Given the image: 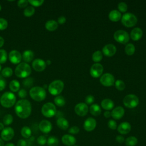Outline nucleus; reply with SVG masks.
I'll use <instances>...</instances> for the list:
<instances>
[{
    "label": "nucleus",
    "mask_w": 146,
    "mask_h": 146,
    "mask_svg": "<svg viewBox=\"0 0 146 146\" xmlns=\"http://www.w3.org/2000/svg\"><path fill=\"white\" fill-rule=\"evenodd\" d=\"M16 115L21 119L28 117L31 113V105L30 102L26 99L18 100L14 107Z\"/></svg>",
    "instance_id": "1"
},
{
    "label": "nucleus",
    "mask_w": 146,
    "mask_h": 146,
    "mask_svg": "<svg viewBox=\"0 0 146 146\" xmlns=\"http://www.w3.org/2000/svg\"><path fill=\"white\" fill-rule=\"evenodd\" d=\"M15 75L19 78H26L31 73L30 66L25 62L20 63L15 69Z\"/></svg>",
    "instance_id": "2"
},
{
    "label": "nucleus",
    "mask_w": 146,
    "mask_h": 146,
    "mask_svg": "<svg viewBox=\"0 0 146 146\" xmlns=\"http://www.w3.org/2000/svg\"><path fill=\"white\" fill-rule=\"evenodd\" d=\"M29 95L36 102H41L46 98V92L43 87L40 86H35L30 89Z\"/></svg>",
    "instance_id": "3"
},
{
    "label": "nucleus",
    "mask_w": 146,
    "mask_h": 146,
    "mask_svg": "<svg viewBox=\"0 0 146 146\" xmlns=\"http://www.w3.org/2000/svg\"><path fill=\"white\" fill-rule=\"evenodd\" d=\"M15 95L11 92H6L1 96V104L5 108H10L13 107L15 104Z\"/></svg>",
    "instance_id": "4"
},
{
    "label": "nucleus",
    "mask_w": 146,
    "mask_h": 146,
    "mask_svg": "<svg viewBox=\"0 0 146 146\" xmlns=\"http://www.w3.org/2000/svg\"><path fill=\"white\" fill-rule=\"evenodd\" d=\"M64 88V83L60 80L52 81L48 86V90L49 92L52 95H59Z\"/></svg>",
    "instance_id": "5"
},
{
    "label": "nucleus",
    "mask_w": 146,
    "mask_h": 146,
    "mask_svg": "<svg viewBox=\"0 0 146 146\" xmlns=\"http://www.w3.org/2000/svg\"><path fill=\"white\" fill-rule=\"evenodd\" d=\"M41 112L44 116L46 117H51L56 114V109L53 103L48 102L43 105L41 108Z\"/></svg>",
    "instance_id": "6"
},
{
    "label": "nucleus",
    "mask_w": 146,
    "mask_h": 146,
    "mask_svg": "<svg viewBox=\"0 0 146 146\" xmlns=\"http://www.w3.org/2000/svg\"><path fill=\"white\" fill-rule=\"evenodd\" d=\"M137 21L136 17L131 13H126L121 17V22L126 27L133 26Z\"/></svg>",
    "instance_id": "7"
},
{
    "label": "nucleus",
    "mask_w": 146,
    "mask_h": 146,
    "mask_svg": "<svg viewBox=\"0 0 146 146\" xmlns=\"http://www.w3.org/2000/svg\"><path fill=\"white\" fill-rule=\"evenodd\" d=\"M139 98L134 94H128L123 99V103L125 106L128 108H134L139 104Z\"/></svg>",
    "instance_id": "8"
},
{
    "label": "nucleus",
    "mask_w": 146,
    "mask_h": 146,
    "mask_svg": "<svg viewBox=\"0 0 146 146\" xmlns=\"http://www.w3.org/2000/svg\"><path fill=\"white\" fill-rule=\"evenodd\" d=\"M115 39L121 43L124 44L127 43L129 39L128 33L123 30H118L116 31L113 35Z\"/></svg>",
    "instance_id": "9"
},
{
    "label": "nucleus",
    "mask_w": 146,
    "mask_h": 146,
    "mask_svg": "<svg viewBox=\"0 0 146 146\" xmlns=\"http://www.w3.org/2000/svg\"><path fill=\"white\" fill-rule=\"evenodd\" d=\"M103 67L99 63H95L92 65L90 68V74L94 78L99 77L103 73Z\"/></svg>",
    "instance_id": "10"
},
{
    "label": "nucleus",
    "mask_w": 146,
    "mask_h": 146,
    "mask_svg": "<svg viewBox=\"0 0 146 146\" xmlns=\"http://www.w3.org/2000/svg\"><path fill=\"white\" fill-rule=\"evenodd\" d=\"M14 136V131L11 127L5 128L1 133V138L3 141H10Z\"/></svg>",
    "instance_id": "11"
},
{
    "label": "nucleus",
    "mask_w": 146,
    "mask_h": 146,
    "mask_svg": "<svg viewBox=\"0 0 146 146\" xmlns=\"http://www.w3.org/2000/svg\"><path fill=\"white\" fill-rule=\"evenodd\" d=\"M9 60L11 63L17 64L20 63L22 60V56L21 54L18 51L16 50H13L9 52Z\"/></svg>",
    "instance_id": "12"
},
{
    "label": "nucleus",
    "mask_w": 146,
    "mask_h": 146,
    "mask_svg": "<svg viewBox=\"0 0 146 146\" xmlns=\"http://www.w3.org/2000/svg\"><path fill=\"white\" fill-rule=\"evenodd\" d=\"M100 82L104 86H111L115 82V78L111 74L105 73L100 77Z\"/></svg>",
    "instance_id": "13"
},
{
    "label": "nucleus",
    "mask_w": 146,
    "mask_h": 146,
    "mask_svg": "<svg viewBox=\"0 0 146 146\" xmlns=\"http://www.w3.org/2000/svg\"><path fill=\"white\" fill-rule=\"evenodd\" d=\"M32 67L35 71L37 72H41L46 68V63L43 59L37 58L33 60L32 63Z\"/></svg>",
    "instance_id": "14"
},
{
    "label": "nucleus",
    "mask_w": 146,
    "mask_h": 146,
    "mask_svg": "<svg viewBox=\"0 0 146 146\" xmlns=\"http://www.w3.org/2000/svg\"><path fill=\"white\" fill-rule=\"evenodd\" d=\"M75 113L80 116H85L88 111V107L84 103H79L75 106L74 108Z\"/></svg>",
    "instance_id": "15"
},
{
    "label": "nucleus",
    "mask_w": 146,
    "mask_h": 146,
    "mask_svg": "<svg viewBox=\"0 0 146 146\" xmlns=\"http://www.w3.org/2000/svg\"><path fill=\"white\" fill-rule=\"evenodd\" d=\"M96 126V121L95 119L91 117H89L86 119L83 124L84 129L87 132H91L93 131Z\"/></svg>",
    "instance_id": "16"
},
{
    "label": "nucleus",
    "mask_w": 146,
    "mask_h": 146,
    "mask_svg": "<svg viewBox=\"0 0 146 146\" xmlns=\"http://www.w3.org/2000/svg\"><path fill=\"white\" fill-rule=\"evenodd\" d=\"M51 123L47 120H43L39 124V130L44 133H49L52 129Z\"/></svg>",
    "instance_id": "17"
},
{
    "label": "nucleus",
    "mask_w": 146,
    "mask_h": 146,
    "mask_svg": "<svg viewBox=\"0 0 146 146\" xmlns=\"http://www.w3.org/2000/svg\"><path fill=\"white\" fill-rule=\"evenodd\" d=\"M62 142L66 146H74L76 143V139L71 135L65 134L62 137Z\"/></svg>",
    "instance_id": "18"
},
{
    "label": "nucleus",
    "mask_w": 146,
    "mask_h": 146,
    "mask_svg": "<svg viewBox=\"0 0 146 146\" xmlns=\"http://www.w3.org/2000/svg\"><path fill=\"white\" fill-rule=\"evenodd\" d=\"M119 133L121 135H125L128 133L131 130V125L129 123L124 121L121 123L117 127Z\"/></svg>",
    "instance_id": "19"
},
{
    "label": "nucleus",
    "mask_w": 146,
    "mask_h": 146,
    "mask_svg": "<svg viewBox=\"0 0 146 146\" xmlns=\"http://www.w3.org/2000/svg\"><path fill=\"white\" fill-rule=\"evenodd\" d=\"M103 53L107 56H113L116 51V48L113 44H106L102 48Z\"/></svg>",
    "instance_id": "20"
},
{
    "label": "nucleus",
    "mask_w": 146,
    "mask_h": 146,
    "mask_svg": "<svg viewBox=\"0 0 146 146\" xmlns=\"http://www.w3.org/2000/svg\"><path fill=\"white\" fill-rule=\"evenodd\" d=\"M124 112V109L122 107L118 106L115 107L113 110H112L111 113V116L113 119H120L123 116Z\"/></svg>",
    "instance_id": "21"
},
{
    "label": "nucleus",
    "mask_w": 146,
    "mask_h": 146,
    "mask_svg": "<svg viewBox=\"0 0 146 146\" xmlns=\"http://www.w3.org/2000/svg\"><path fill=\"white\" fill-rule=\"evenodd\" d=\"M143 35V31L139 27H135L132 30L130 36L131 38L134 40H137L141 38Z\"/></svg>",
    "instance_id": "22"
},
{
    "label": "nucleus",
    "mask_w": 146,
    "mask_h": 146,
    "mask_svg": "<svg viewBox=\"0 0 146 146\" xmlns=\"http://www.w3.org/2000/svg\"><path fill=\"white\" fill-rule=\"evenodd\" d=\"M23 60L25 62V63H29L31 62L34 57V54L33 51L30 50H25L22 55Z\"/></svg>",
    "instance_id": "23"
},
{
    "label": "nucleus",
    "mask_w": 146,
    "mask_h": 146,
    "mask_svg": "<svg viewBox=\"0 0 146 146\" xmlns=\"http://www.w3.org/2000/svg\"><path fill=\"white\" fill-rule=\"evenodd\" d=\"M56 124L60 129L63 130H66L69 127V123L68 120L63 117H59L57 119Z\"/></svg>",
    "instance_id": "24"
},
{
    "label": "nucleus",
    "mask_w": 146,
    "mask_h": 146,
    "mask_svg": "<svg viewBox=\"0 0 146 146\" xmlns=\"http://www.w3.org/2000/svg\"><path fill=\"white\" fill-rule=\"evenodd\" d=\"M101 106L104 110H111L113 106L114 103L110 99H104L101 102Z\"/></svg>",
    "instance_id": "25"
},
{
    "label": "nucleus",
    "mask_w": 146,
    "mask_h": 146,
    "mask_svg": "<svg viewBox=\"0 0 146 146\" xmlns=\"http://www.w3.org/2000/svg\"><path fill=\"white\" fill-rule=\"evenodd\" d=\"M58 26V22L55 20H49L45 23V28L50 31L55 30Z\"/></svg>",
    "instance_id": "26"
},
{
    "label": "nucleus",
    "mask_w": 146,
    "mask_h": 146,
    "mask_svg": "<svg viewBox=\"0 0 146 146\" xmlns=\"http://www.w3.org/2000/svg\"><path fill=\"white\" fill-rule=\"evenodd\" d=\"M109 18L112 21H117L121 18V13L117 10H111L108 15Z\"/></svg>",
    "instance_id": "27"
},
{
    "label": "nucleus",
    "mask_w": 146,
    "mask_h": 146,
    "mask_svg": "<svg viewBox=\"0 0 146 146\" xmlns=\"http://www.w3.org/2000/svg\"><path fill=\"white\" fill-rule=\"evenodd\" d=\"M124 143L126 146H135L138 143V140L136 137L131 136L125 139Z\"/></svg>",
    "instance_id": "28"
},
{
    "label": "nucleus",
    "mask_w": 146,
    "mask_h": 146,
    "mask_svg": "<svg viewBox=\"0 0 146 146\" xmlns=\"http://www.w3.org/2000/svg\"><path fill=\"white\" fill-rule=\"evenodd\" d=\"M90 111L92 115L98 116L101 113V108L97 104H93L90 107Z\"/></svg>",
    "instance_id": "29"
},
{
    "label": "nucleus",
    "mask_w": 146,
    "mask_h": 146,
    "mask_svg": "<svg viewBox=\"0 0 146 146\" xmlns=\"http://www.w3.org/2000/svg\"><path fill=\"white\" fill-rule=\"evenodd\" d=\"M9 88L12 92H17L19 90L20 88V83L17 80H13L10 82Z\"/></svg>",
    "instance_id": "30"
},
{
    "label": "nucleus",
    "mask_w": 146,
    "mask_h": 146,
    "mask_svg": "<svg viewBox=\"0 0 146 146\" xmlns=\"http://www.w3.org/2000/svg\"><path fill=\"white\" fill-rule=\"evenodd\" d=\"M21 133L22 137L25 139H28L31 135V130L29 127L24 126L21 129Z\"/></svg>",
    "instance_id": "31"
},
{
    "label": "nucleus",
    "mask_w": 146,
    "mask_h": 146,
    "mask_svg": "<svg viewBox=\"0 0 146 146\" xmlns=\"http://www.w3.org/2000/svg\"><path fill=\"white\" fill-rule=\"evenodd\" d=\"M59 143V139L54 136H50L47 140V144L48 146H58Z\"/></svg>",
    "instance_id": "32"
},
{
    "label": "nucleus",
    "mask_w": 146,
    "mask_h": 146,
    "mask_svg": "<svg viewBox=\"0 0 146 146\" xmlns=\"http://www.w3.org/2000/svg\"><path fill=\"white\" fill-rule=\"evenodd\" d=\"M54 102L56 106L59 107H62L65 104L66 100L63 96L58 95L54 98Z\"/></svg>",
    "instance_id": "33"
},
{
    "label": "nucleus",
    "mask_w": 146,
    "mask_h": 146,
    "mask_svg": "<svg viewBox=\"0 0 146 146\" xmlns=\"http://www.w3.org/2000/svg\"><path fill=\"white\" fill-rule=\"evenodd\" d=\"M135 51V46L132 43H128L125 47V52L128 55H132Z\"/></svg>",
    "instance_id": "34"
},
{
    "label": "nucleus",
    "mask_w": 146,
    "mask_h": 146,
    "mask_svg": "<svg viewBox=\"0 0 146 146\" xmlns=\"http://www.w3.org/2000/svg\"><path fill=\"white\" fill-rule=\"evenodd\" d=\"M13 70L9 67H5L1 71L2 75L3 78H9L13 75Z\"/></svg>",
    "instance_id": "35"
},
{
    "label": "nucleus",
    "mask_w": 146,
    "mask_h": 146,
    "mask_svg": "<svg viewBox=\"0 0 146 146\" xmlns=\"http://www.w3.org/2000/svg\"><path fill=\"white\" fill-rule=\"evenodd\" d=\"M103 58V54L102 52L100 51L97 50L95 51L92 55V59L94 62H98L102 60Z\"/></svg>",
    "instance_id": "36"
},
{
    "label": "nucleus",
    "mask_w": 146,
    "mask_h": 146,
    "mask_svg": "<svg viewBox=\"0 0 146 146\" xmlns=\"http://www.w3.org/2000/svg\"><path fill=\"white\" fill-rule=\"evenodd\" d=\"M35 13V9L33 6L27 7L23 11V14L26 17H30L32 16Z\"/></svg>",
    "instance_id": "37"
},
{
    "label": "nucleus",
    "mask_w": 146,
    "mask_h": 146,
    "mask_svg": "<svg viewBox=\"0 0 146 146\" xmlns=\"http://www.w3.org/2000/svg\"><path fill=\"white\" fill-rule=\"evenodd\" d=\"M13 121V117L10 114H6L3 118V123L6 125L11 124Z\"/></svg>",
    "instance_id": "38"
},
{
    "label": "nucleus",
    "mask_w": 146,
    "mask_h": 146,
    "mask_svg": "<svg viewBox=\"0 0 146 146\" xmlns=\"http://www.w3.org/2000/svg\"><path fill=\"white\" fill-rule=\"evenodd\" d=\"M7 59V52L3 49H0V64L5 63Z\"/></svg>",
    "instance_id": "39"
},
{
    "label": "nucleus",
    "mask_w": 146,
    "mask_h": 146,
    "mask_svg": "<svg viewBox=\"0 0 146 146\" xmlns=\"http://www.w3.org/2000/svg\"><path fill=\"white\" fill-rule=\"evenodd\" d=\"M34 82V79L32 78H26L22 82V84L25 87L30 88L31 87Z\"/></svg>",
    "instance_id": "40"
},
{
    "label": "nucleus",
    "mask_w": 146,
    "mask_h": 146,
    "mask_svg": "<svg viewBox=\"0 0 146 146\" xmlns=\"http://www.w3.org/2000/svg\"><path fill=\"white\" fill-rule=\"evenodd\" d=\"M115 87L117 90L122 91L125 88V85L123 80L119 79L115 82Z\"/></svg>",
    "instance_id": "41"
},
{
    "label": "nucleus",
    "mask_w": 146,
    "mask_h": 146,
    "mask_svg": "<svg viewBox=\"0 0 146 146\" xmlns=\"http://www.w3.org/2000/svg\"><path fill=\"white\" fill-rule=\"evenodd\" d=\"M8 26L7 21L2 18H0V30H5Z\"/></svg>",
    "instance_id": "42"
},
{
    "label": "nucleus",
    "mask_w": 146,
    "mask_h": 146,
    "mask_svg": "<svg viewBox=\"0 0 146 146\" xmlns=\"http://www.w3.org/2000/svg\"><path fill=\"white\" fill-rule=\"evenodd\" d=\"M28 2L30 3L32 6H35V7H39L41 6L43 2V0H39V1H34V0H29L28 1Z\"/></svg>",
    "instance_id": "43"
},
{
    "label": "nucleus",
    "mask_w": 146,
    "mask_h": 146,
    "mask_svg": "<svg viewBox=\"0 0 146 146\" xmlns=\"http://www.w3.org/2000/svg\"><path fill=\"white\" fill-rule=\"evenodd\" d=\"M47 139L44 136L41 135L39 136L38 138H37V143L40 145H44L46 143H47Z\"/></svg>",
    "instance_id": "44"
},
{
    "label": "nucleus",
    "mask_w": 146,
    "mask_h": 146,
    "mask_svg": "<svg viewBox=\"0 0 146 146\" xmlns=\"http://www.w3.org/2000/svg\"><path fill=\"white\" fill-rule=\"evenodd\" d=\"M127 5L124 2H120L118 4V9L121 12H125L127 10Z\"/></svg>",
    "instance_id": "45"
},
{
    "label": "nucleus",
    "mask_w": 146,
    "mask_h": 146,
    "mask_svg": "<svg viewBox=\"0 0 146 146\" xmlns=\"http://www.w3.org/2000/svg\"><path fill=\"white\" fill-rule=\"evenodd\" d=\"M107 125H108V127L112 130H115L117 128V123L114 120H112V119L108 121Z\"/></svg>",
    "instance_id": "46"
},
{
    "label": "nucleus",
    "mask_w": 146,
    "mask_h": 146,
    "mask_svg": "<svg viewBox=\"0 0 146 146\" xmlns=\"http://www.w3.org/2000/svg\"><path fill=\"white\" fill-rule=\"evenodd\" d=\"M6 86V81L5 79V78L0 75V91H3Z\"/></svg>",
    "instance_id": "47"
},
{
    "label": "nucleus",
    "mask_w": 146,
    "mask_h": 146,
    "mask_svg": "<svg viewBox=\"0 0 146 146\" xmlns=\"http://www.w3.org/2000/svg\"><path fill=\"white\" fill-rule=\"evenodd\" d=\"M79 131H80L79 128L78 126L74 125L69 128L68 132L70 134H77L79 132Z\"/></svg>",
    "instance_id": "48"
},
{
    "label": "nucleus",
    "mask_w": 146,
    "mask_h": 146,
    "mask_svg": "<svg viewBox=\"0 0 146 146\" xmlns=\"http://www.w3.org/2000/svg\"><path fill=\"white\" fill-rule=\"evenodd\" d=\"M29 2L28 1H26V0H20L18 1L17 2V5L18 7H21V8H24L27 6Z\"/></svg>",
    "instance_id": "49"
},
{
    "label": "nucleus",
    "mask_w": 146,
    "mask_h": 146,
    "mask_svg": "<svg viewBox=\"0 0 146 146\" xmlns=\"http://www.w3.org/2000/svg\"><path fill=\"white\" fill-rule=\"evenodd\" d=\"M94 100H95V98L92 95H88L85 98V102L88 104H92L94 102Z\"/></svg>",
    "instance_id": "50"
},
{
    "label": "nucleus",
    "mask_w": 146,
    "mask_h": 146,
    "mask_svg": "<svg viewBox=\"0 0 146 146\" xmlns=\"http://www.w3.org/2000/svg\"><path fill=\"white\" fill-rule=\"evenodd\" d=\"M18 95L21 98H25L27 96V91L25 89H21L18 91Z\"/></svg>",
    "instance_id": "51"
},
{
    "label": "nucleus",
    "mask_w": 146,
    "mask_h": 146,
    "mask_svg": "<svg viewBox=\"0 0 146 146\" xmlns=\"http://www.w3.org/2000/svg\"><path fill=\"white\" fill-rule=\"evenodd\" d=\"M115 140L117 143H118L119 144H122L125 141V138L121 135H117L116 136Z\"/></svg>",
    "instance_id": "52"
},
{
    "label": "nucleus",
    "mask_w": 146,
    "mask_h": 146,
    "mask_svg": "<svg viewBox=\"0 0 146 146\" xmlns=\"http://www.w3.org/2000/svg\"><path fill=\"white\" fill-rule=\"evenodd\" d=\"M17 146H27V143L24 139H19L17 142Z\"/></svg>",
    "instance_id": "53"
},
{
    "label": "nucleus",
    "mask_w": 146,
    "mask_h": 146,
    "mask_svg": "<svg viewBox=\"0 0 146 146\" xmlns=\"http://www.w3.org/2000/svg\"><path fill=\"white\" fill-rule=\"evenodd\" d=\"M66 19L64 16H60L58 18V23L59 24H63L65 23Z\"/></svg>",
    "instance_id": "54"
},
{
    "label": "nucleus",
    "mask_w": 146,
    "mask_h": 146,
    "mask_svg": "<svg viewBox=\"0 0 146 146\" xmlns=\"http://www.w3.org/2000/svg\"><path fill=\"white\" fill-rule=\"evenodd\" d=\"M104 116L108 118V117H110L111 116V112H110V111H105L104 113Z\"/></svg>",
    "instance_id": "55"
},
{
    "label": "nucleus",
    "mask_w": 146,
    "mask_h": 146,
    "mask_svg": "<svg viewBox=\"0 0 146 146\" xmlns=\"http://www.w3.org/2000/svg\"><path fill=\"white\" fill-rule=\"evenodd\" d=\"M4 43H5L4 39L0 36V48L3 46V45L4 44Z\"/></svg>",
    "instance_id": "56"
},
{
    "label": "nucleus",
    "mask_w": 146,
    "mask_h": 146,
    "mask_svg": "<svg viewBox=\"0 0 146 146\" xmlns=\"http://www.w3.org/2000/svg\"><path fill=\"white\" fill-rule=\"evenodd\" d=\"M4 128H5V127H4V124H3V123H0V130H2V131Z\"/></svg>",
    "instance_id": "57"
},
{
    "label": "nucleus",
    "mask_w": 146,
    "mask_h": 146,
    "mask_svg": "<svg viewBox=\"0 0 146 146\" xmlns=\"http://www.w3.org/2000/svg\"><path fill=\"white\" fill-rule=\"evenodd\" d=\"M4 146H15V145L12 143H7Z\"/></svg>",
    "instance_id": "58"
},
{
    "label": "nucleus",
    "mask_w": 146,
    "mask_h": 146,
    "mask_svg": "<svg viewBox=\"0 0 146 146\" xmlns=\"http://www.w3.org/2000/svg\"><path fill=\"white\" fill-rule=\"evenodd\" d=\"M4 142H3V140L0 138V146H4Z\"/></svg>",
    "instance_id": "59"
},
{
    "label": "nucleus",
    "mask_w": 146,
    "mask_h": 146,
    "mask_svg": "<svg viewBox=\"0 0 146 146\" xmlns=\"http://www.w3.org/2000/svg\"><path fill=\"white\" fill-rule=\"evenodd\" d=\"M51 61L50 60H47L46 61V63L48 65H50V64H51Z\"/></svg>",
    "instance_id": "60"
},
{
    "label": "nucleus",
    "mask_w": 146,
    "mask_h": 146,
    "mask_svg": "<svg viewBox=\"0 0 146 146\" xmlns=\"http://www.w3.org/2000/svg\"><path fill=\"white\" fill-rule=\"evenodd\" d=\"M1 69H2V66H1V65L0 64V71H1Z\"/></svg>",
    "instance_id": "61"
},
{
    "label": "nucleus",
    "mask_w": 146,
    "mask_h": 146,
    "mask_svg": "<svg viewBox=\"0 0 146 146\" xmlns=\"http://www.w3.org/2000/svg\"><path fill=\"white\" fill-rule=\"evenodd\" d=\"M1 9H2V7H1V5H0V11L1 10Z\"/></svg>",
    "instance_id": "62"
},
{
    "label": "nucleus",
    "mask_w": 146,
    "mask_h": 146,
    "mask_svg": "<svg viewBox=\"0 0 146 146\" xmlns=\"http://www.w3.org/2000/svg\"><path fill=\"white\" fill-rule=\"evenodd\" d=\"M74 146H79V145H74Z\"/></svg>",
    "instance_id": "63"
},
{
    "label": "nucleus",
    "mask_w": 146,
    "mask_h": 146,
    "mask_svg": "<svg viewBox=\"0 0 146 146\" xmlns=\"http://www.w3.org/2000/svg\"><path fill=\"white\" fill-rule=\"evenodd\" d=\"M0 99H1V98H0Z\"/></svg>",
    "instance_id": "64"
}]
</instances>
